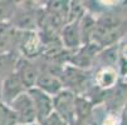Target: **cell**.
<instances>
[{
  "label": "cell",
  "mask_w": 127,
  "mask_h": 125,
  "mask_svg": "<svg viewBox=\"0 0 127 125\" xmlns=\"http://www.w3.org/2000/svg\"><path fill=\"white\" fill-rule=\"evenodd\" d=\"M121 125H127V103L123 106L122 110V120H121Z\"/></svg>",
  "instance_id": "cell-17"
},
{
  "label": "cell",
  "mask_w": 127,
  "mask_h": 125,
  "mask_svg": "<svg viewBox=\"0 0 127 125\" xmlns=\"http://www.w3.org/2000/svg\"><path fill=\"white\" fill-rule=\"evenodd\" d=\"M61 40L62 44L68 49H78L82 44V36H81V28H79V20L77 21H69L67 23L61 31Z\"/></svg>",
  "instance_id": "cell-11"
},
{
  "label": "cell",
  "mask_w": 127,
  "mask_h": 125,
  "mask_svg": "<svg viewBox=\"0 0 127 125\" xmlns=\"http://www.w3.org/2000/svg\"><path fill=\"white\" fill-rule=\"evenodd\" d=\"M122 35V23L111 15L103 16L96 20L92 33V43L97 44L101 49L113 45Z\"/></svg>",
  "instance_id": "cell-1"
},
{
  "label": "cell",
  "mask_w": 127,
  "mask_h": 125,
  "mask_svg": "<svg viewBox=\"0 0 127 125\" xmlns=\"http://www.w3.org/2000/svg\"><path fill=\"white\" fill-rule=\"evenodd\" d=\"M43 41L38 31H19L16 53L20 58L33 60L43 51Z\"/></svg>",
  "instance_id": "cell-3"
},
{
  "label": "cell",
  "mask_w": 127,
  "mask_h": 125,
  "mask_svg": "<svg viewBox=\"0 0 127 125\" xmlns=\"http://www.w3.org/2000/svg\"><path fill=\"white\" fill-rule=\"evenodd\" d=\"M28 94L33 101L35 114H37V123L43 121L53 113V98L39 90L38 88H32L28 90Z\"/></svg>",
  "instance_id": "cell-6"
},
{
  "label": "cell",
  "mask_w": 127,
  "mask_h": 125,
  "mask_svg": "<svg viewBox=\"0 0 127 125\" xmlns=\"http://www.w3.org/2000/svg\"><path fill=\"white\" fill-rule=\"evenodd\" d=\"M39 73H40L39 68L32 60L19 58V61H18L16 68H15V74L20 79V81L23 83V85L25 86L27 90H29V89L35 86V83H37Z\"/></svg>",
  "instance_id": "cell-7"
},
{
  "label": "cell",
  "mask_w": 127,
  "mask_h": 125,
  "mask_svg": "<svg viewBox=\"0 0 127 125\" xmlns=\"http://www.w3.org/2000/svg\"><path fill=\"white\" fill-rule=\"evenodd\" d=\"M18 53H0V80H5L15 73L16 64L19 61Z\"/></svg>",
  "instance_id": "cell-12"
},
{
  "label": "cell",
  "mask_w": 127,
  "mask_h": 125,
  "mask_svg": "<svg viewBox=\"0 0 127 125\" xmlns=\"http://www.w3.org/2000/svg\"><path fill=\"white\" fill-rule=\"evenodd\" d=\"M18 8V3L9 1V0H0V23H10L15 10Z\"/></svg>",
  "instance_id": "cell-14"
},
{
  "label": "cell",
  "mask_w": 127,
  "mask_h": 125,
  "mask_svg": "<svg viewBox=\"0 0 127 125\" xmlns=\"http://www.w3.org/2000/svg\"><path fill=\"white\" fill-rule=\"evenodd\" d=\"M24 91H27L25 86L23 85L20 79L18 78L16 74L14 73L13 75H10L9 78L3 80V84H1V98H0V100L6 103V104H10L16 96H19Z\"/></svg>",
  "instance_id": "cell-10"
},
{
  "label": "cell",
  "mask_w": 127,
  "mask_h": 125,
  "mask_svg": "<svg viewBox=\"0 0 127 125\" xmlns=\"http://www.w3.org/2000/svg\"><path fill=\"white\" fill-rule=\"evenodd\" d=\"M123 56H125V58L127 59V46L125 48V53H123Z\"/></svg>",
  "instance_id": "cell-19"
},
{
  "label": "cell",
  "mask_w": 127,
  "mask_h": 125,
  "mask_svg": "<svg viewBox=\"0 0 127 125\" xmlns=\"http://www.w3.org/2000/svg\"><path fill=\"white\" fill-rule=\"evenodd\" d=\"M76 98L77 95L69 89H63L53 96V111L68 125H76Z\"/></svg>",
  "instance_id": "cell-2"
},
{
  "label": "cell",
  "mask_w": 127,
  "mask_h": 125,
  "mask_svg": "<svg viewBox=\"0 0 127 125\" xmlns=\"http://www.w3.org/2000/svg\"><path fill=\"white\" fill-rule=\"evenodd\" d=\"M1 84H3V81L0 80V98H1Z\"/></svg>",
  "instance_id": "cell-20"
},
{
  "label": "cell",
  "mask_w": 127,
  "mask_h": 125,
  "mask_svg": "<svg viewBox=\"0 0 127 125\" xmlns=\"http://www.w3.org/2000/svg\"><path fill=\"white\" fill-rule=\"evenodd\" d=\"M18 125H39L38 123H32V124H18Z\"/></svg>",
  "instance_id": "cell-18"
},
{
  "label": "cell",
  "mask_w": 127,
  "mask_h": 125,
  "mask_svg": "<svg viewBox=\"0 0 127 125\" xmlns=\"http://www.w3.org/2000/svg\"><path fill=\"white\" fill-rule=\"evenodd\" d=\"M42 13L29 5H19L11 19L13 26L18 31H37L40 23Z\"/></svg>",
  "instance_id": "cell-4"
},
{
  "label": "cell",
  "mask_w": 127,
  "mask_h": 125,
  "mask_svg": "<svg viewBox=\"0 0 127 125\" xmlns=\"http://www.w3.org/2000/svg\"><path fill=\"white\" fill-rule=\"evenodd\" d=\"M117 80V74L111 66H104L99 73L97 74L96 83L99 88L102 89H108L116 84Z\"/></svg>",
  "instance_id": "cell-13"
},
{
  "label": "cell",
  "mask_w": 127,
  "mask_h": 125,
  "mask_svg": "<svg viewBox=\"0 0 127 125\" xmlns=\"http://www.w3.org/2000/svg\"><path fill=\"white\" fill-rule=\"evenodd\" d=\"M18 31L11 23H0V53H16Z\"/></svg>",
  "instance_id": "cell-9"
},
{
  "label": "cell",
  "mask_w": 127,
  "mask_h": 125,
  "mask_svg": "<svg viewBox=\"0 0 127 125\" xmlns=\"http://www.w3.org/2000/svg\"><path fill=\"white\" fill-rule=\"evenodd\" d=\"M0 125H18L16 116L10 105L0 100Z\"/></svg>",
  "instance_id": "cell-15"
},
{
  "label": "cell",
  "mask_w": 127,
  "mask_h": 125,
  "mask_svg": "<svg viewBox=\"0 0 127 125\" xmlns=\"http://www.w3.org/2000/svg\"><path fill=\"white\" fill-rule=\"evenodd\" d=\"M63 83L62 79L53 71L49 70H40L39 76L35 83V88H38L39 90L44 91L45 94H48L49 96H56L58 93H61L63 90Z\"/></svg>",
  "instance_id": "cell-8"
},
{
  "label": "cell",
  "mask_w": 127,
  "mask_h": 125,
  "mask_svg": "<svg viewBox=\"0 0 127 125\" xmlns=\"http://www.w3.org/2000/svg\"><path fill=\"white\" fill-rule=\"evenodd\" d=\"M39 125H68L63 119H61L56 113H52L47 119H44L43 121H40V123H38Z\"/></svg>",
  "instance_id": "cell-16"
},
{
  "label": "cell",
  "mask_w": 127,
  "mask_h": 125,
  "mask_svg": "<svg viewBox=\"0 0 127 125\" xmlns=\"http://www.w3.org/2000/svg\"><path fill=\"white\" fill-rule=\"evenodd\" d=\"M9 105L16 116L18 124L37 123V114H35V109L28 94V90L20 94L19 96H16Z\"/></svg>",
  "instance_id": "cell-5"
}]
</instances>
